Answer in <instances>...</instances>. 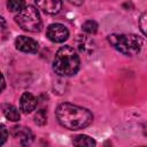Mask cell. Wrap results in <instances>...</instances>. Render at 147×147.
Segmentation results:
<instances>
[{"label":"cell","mask_w":147,"mask_h":147,"mask_svg":"<svg viewBox=\"0 0 147 147\" xmlns=\"http://www.w3.org/2000/svg\"><path fill=\"white\" fill-rule=\"evenodd\" d=\"M59 123L68 130H80L88 126L93 121V115L86 108L63 102L55 110Z\"/></svg>","instance_id":"6da1fadb"},{"label":"cell","mask_w":147,"mask_h":147,"mask_svg":"<svg viewBox=\"0 0 147 147\" xmlns=\"http://www.w3.org/2000/svg\"><path fill=\"white\" fill-rule=\"evenodd\" d=\"M79 69V56L70 46H62L55 54L53 70L59 76H74Z\"/></svg>","instance_id":"7a4b0ae2"},{"label":"cell","mask_w":147,"mask_h":147,"mask_svg":"<svg viewBox=\"0 0 147 147\" xmlns=\"http://www.w3.org/2000/svg\"><path fill=\"white\" fill-rule=\"evenodd\" d=\"M107 39L115 49L127 56L137 55L142 46L141 38L132 33H113Z\"/></svg>","instance_id":"3957f363"},{"label":"cell","mask_w":147,"mask_h":147,"mask_svg":"<svg viewBox=\"0 0 147 147\" xmlns=\"http://www.w3.org/2000/svg\"><path fill=\"white\" fill-rule=\"evenodd\" d=\"M15 22L20 28L28 32H38L42 25L39 11L33 6H25L15 16Z\"/></svg>","instance_id":"277c9868"},{"label":"cell","mask_w":147,"mask_h":147,"mask_svg":"<svg viewBox=\"0 0 147 147\" xmlns=\"http://www.w3.org/2000/svg\"><path fill=\"white\" fill-rule=\"evenodd\" d=\"M46 37L53 42H63L69 38L68 29L61 23H53L46 30Z\"/></svg>","instance_id":"5b68a950"},{"label":"cell","mask_w":147,"mask_h":147,"mask_svg":"<svg viewBox=\"0 0 147 147\" xmlns=\"http://www.w3.org/2000/svg\"><path fill=\"white\" fill-rule=\"evenodd\" d=\"M15 46L18 51L24 53H37L38 52V42L29 37L25 36H18L15 39Z\"/></svg>","instance_id":"8992f818"},{"label":"cell","mask_w":147,"mask_h":147,"mask_svg":"<svg viewBox=\"0 0 147 147\" xmlns=\"http://www.w3.org/2000/svg\"><path fill=\"white\" fill-rule=\"evenodd\" d=\"M39 9L49 15H55L61 10L62 0H36Z\"/></svg>","instance_id":"52a82bcc"},{"label":"cell","mask_w":147,"mask_h":147,"mask_svg":"<svg viewBox=\"0 0 147 147\" xmlns=\"http://www.w3.org/2000/svg\"><path fill=\"white\" fill-rule=\"evenodd\" d=\"M37 106V99L34 98L33 94L25 92L22 94L21 100H20V108L24 114H30L36 109Z\"/></svg>","instance_id":"ba28073f"},{"label":"cell","mask_w":147,"mask_h":147,"mask_svg":"<svg viewBox=\"0 0 147 147\" xmlns=\"http://www.w3.org/2000/svg\"><path fill=\"white\" fill-rule=\"evenodd\" d=\"M11 133L14 138H20L22 145H29L33 139V134L31 130L25 126H14Z\"/></svg>","instance_id":"9c48e42d"},{"label":"cell","mask_w":147,"mask_h":147,"mask_svg":"<svg viewBox=\"0 0 147 147\" xmlns=\"http://www.w3.org/2000/svg\"><path fill=\"white\" fill-rule=\"evenodd\" d=\"M1 108H2L3 115H5V117H6L7 119H9V121H11V122H17V121L20 119L21 115H20L18 109H17L15 106L9 105V103H6V105H2Z\"/></svg>","instance_id":"30bf717a"},{"label":"cell","mask_w":147,"mask_h":147,"mask_svg":"<svg viewBox=\"0 0 147 147\" xmlns=\"http://www.w3.org/2000/svg\"><path fill=\"white\" fill-rule=\"evenodd\" d=\"M72 142L75 146H95L96 145L95 140L86 134H79V136L75 137Z\"/></svg>","instance_id":"8fae6325"},{"label":"cell","mask_w":147,"mask_h":147,"mask_svg":"<svg viewBox=\"0 0 147 147\" xmlns=\"http://www.w3.org/2000/svg\"><path fill=\"white\" fill-rule=\"evenodd\" d=\"M25 6H26V3L24 0H8V2H7L8 10L14 11V13H20Z\"/></svg>","instance_id":"7c38bea8"},{"label":"cell","mask_w":147,"mask_h":147,"mask_svg":"<svg viewBox=\"0 0 147 147\" xmlns=\"http://www.w3.org/2000/svg\"><path fill=\"white\" fill-rule=\"evenodd\" d=\"M82 28H83V31H84V32H86V33H88V34H94V33L98 31L99 25H98V23H96L95 21L88 20V21L84 22V24H83Z\"/></svg>","instance_id":"4fadbf2b"},{"label":"cell","mask_w":147,"mask_h":147,"mask_svg":"<svg viewBox=\"0 0 147 147\" xmlns=\"http://www.w3.org/2000/svg\"><path fill=\"white\" fill-rule=\"evenodd\" d=\"M34 122L38 124V125H44L47 121V114H46V110L44 109H40L38 110L36 114H34V117H33Z\"/></svg>","instance_id":"5bb4252c"},{"label":"cell","mask_w":147,"mask_h":147,"mask_svg":"<svg viewBox=\"0 0 147 147\" xmlns=\"http://www.w3.org/2000/svg\"><path fill=\"white\" fill-rule=\"evenodd\" d=\"M8 138V131L3 124H0V146L3 145L7 141Z\"/></svg>","instance_id":"9a60e30c"},{"label":"cell","mask_w":147,"mask_h":147,"mask_svg":"<svg viewBox=\"0 0 147 147\" xmlns=\"http://www.w3.org/2000/svg\"><path fill=\"white\" fill-rule=\"evenodd\" d=\"M146 17H147V15H146V13H144V14L141 15L140 20H139L140 30H141V32H142V34H144V36H146V20H147Z\"/></svg>","instance_id":"2e32d148"},{"label":"cell","mask_w":147,"mask_h":147,"mask_svg":"<svg viewBox=\"0 0 147 147\" xmlns=\"http://www.w3.org/2000/svg\"><path fill=\"white\" fill-rule=\"evenodd\" d=\"M5 86H6V82H5V78H3V75L0 72V93L3 91V88H5Z\"/></svg>","instance_id":"e0dca14e"},{"label":"cell","mask_w":147,"mask_h":147,"mask_svg":"<svg viewBox=\"0 0 147 147\" xmlns=\"http://www.w3.org/2000/svg\"><path fill=\"white\" fill-rule=\"evenodd\" d=\"M5 29H6V20L2 16H0V32H2Z\"/></svg>","instance_id":"ac0fdd59"},{"label":"cell","mask_w":147,"mask_h":147,"mask_svg":"<svg viewBox=\"0 0 147 147\" xmlns=\"http://www.w3.org/2000/svg\"><path fill=\"white\" fill-rule=\"evenodd\" d=\"M68 2H70L71 5H75V6H80L84 0H68Z\"/></svg>","instance_id":"d6986e66"}]
</instances>
